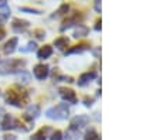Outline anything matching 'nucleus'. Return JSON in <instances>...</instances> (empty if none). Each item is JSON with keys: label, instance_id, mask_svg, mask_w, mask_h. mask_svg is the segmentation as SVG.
<instances>
[{"label": "nucleus", "instance_id": "1", "mask_svg": "<svg viewBox=\"0 0 160 140\" xmlns=\"http://www.w3.org/2000/svg\"><path fill=\"white\" fill-rule=\"evenodd\" d=\"M6 101L9 102L10 105H13V106L20 108V106H24L28 102V95H27V92L21 91V89L10 88L6 94Z\"/></svg>", "mask_w": 160, "mask_h": 140}, {"label": "nucleus", "instance_id": "2", "mask_svg": "<svg viewBox=\"0 0 160 140\" xmlns=\"http://www.w3.org/2000/svg\"><path fill=\"white\" fill-rule=\"evenodd\" d=\"M24 65L26 62L21 61V60H7V61L0 64V74L6 75V74H10V72H16V71L21 70Z\"/></svg>", "mask_w": 160, "mask_h": 140}, {"label": "nucleus", "instance_id": "3", "mask_svg": "<svg viewBox=\"0 0 160 140\" xmlns=\"http://www.w3.org/2000/svg\"><path fill=\"white\" fill-rule=\"evenodd\" d=\"M68 113H70L68 106H67L65 104H61V105H58V106H54V108H51V109H48L45 115H47V118L54 119V120H64V119L68 118Z\"/></svg>", "mask_w": 160, "mask_h": 140}, {"label": "nucleus", "instance_id": "4", "mask_svg": "<svg viewBox=\"0 0 160 140\" xmlns=\"http://www.w3.org/2000/svg\"><path fill=\"white\" fill-rule=\"evenodd\" d=\"M89 122V118L88 116H84V115H78L71 120V130H78V129L84 128L87 126V123Z\"/></svg>", "mask_w": 160, "mask_h": 140}, {"label": "nucleus", "instance_id": "5", "mask_svg": "<svg viewBox=\"0 0 160 140\" xmlns=\"http://www.w3.org/2000/svg\"><path fill=\"white\" fill-rule=\"evenodd\" d=\"M60 95L64 101L71 102V104H77V95L72 89L70 88H60Z\"/></svg>", "mask_w": 160, "mask_h": 140}, {"label": "nucleus", "instance_id": "6", "mask_svg": "<svg viewBox=\"0 0 160 140\" xmlns=\"http://www.w3.org/2000/svg\"><path fill=\"white\" fill-rule=\"evenodd\" d=\"M48 65H44V64H38L34 67V75H36L37 79H44L47 78L48 75Z\"/></svg>", "mask_w": 160, "mask_h": 140}, {"label": "nucleus", "instance_id": "7", "mask_svg": "<svg viewBox=\"0 0 160 140\" xmlns=\"http://www.w3.org/2000/svg\"><path fill=\"white\" fill-rule=\"evenodd\" d=\"M81 20V16L77 13V14H74L72 17H68V18H65V22H64V24L61 26V31H64L65 28H68V27H71L72 24H78V22Z\"/></svg>", "mask_w": 160, "mask_h": 140}, {"label": "nucleus", "instance_id": "8", "mask_svg": "<svg viewBox=\"0 0 160 140\" xmlns=\"http://www.w3.org/2000/svg\"><path fill=\"white\" fill-rule=\"evenodd\" d=\"M97 76V72L95 71H91V72H85V74H82L81 76H79V79H78V85H81V86H84L85 84H88L89 81H92V79Z\"/></svg>", "mask_w": 160, "mask_h": 140}, {"label": "nucleus", "instance_id": "9", "mask_svg": "<svg viewBox=\"0 0 160 140\" xmlns=\"http://www.w3.org/2000/svg\"><path fill=\"white\" fill-rule=\"evenodd\" d=\"M17 43H18V40L16 38V37L14 38H12V40H9V41L3 46V52L4 54H7V55L12 54V52L16 50V47H17Z\"/></svg>", "mask_w": 160, "mask_h": 140}, {"label": "nucleus", "instance_id": "10", "mask_svg": "<svg viewBox=\"0 0 160 140\" xmlns=\"http://www.w3.org/2000/svg\"><path fill=\"white\" fill-rule=\"evenodd\" d=\"M51 132V129L48 128V126H45V128H41L37 133H34L33 136H31V140H45L47 139V134Z\"/></svg>", "mask_w": 160, "mask_h": 140}, {"label": "nucleus", "instance_id": "11", "mask_svg": "<svg viewBox=\"0 0 160 140\" xmlns=\"http://www.w3.org/2000/svg\"><path fill=\"white\" fill-rule=\"evenodd\" d=\"M38 115H40V108L37 106V105H33V106H30L27 109V112H26V115H24V119L33 120V119H36Z\"/></svg>", "mask_w": 160, "mask_h": 140}, {"label": "nucleus", "instance_id": "12", "mask_svg": "<svg viewBox=\"0 0 160 140\" xmlns=\"http://www.w3.org/2000/svg\"><path fill=\"white\" fill-rule=\"evenodd\" d=\"M51 54H52V47L51 46L41 47V48L38 50V52H37V55H38L40 60H45V58H48Z\"/></svg>", "mask_w": 160, "mask_h": 140}, {"label": "nucleus", "instance_id": "13", "mask_svg": "<svg viewBox=\"0 0 160 140\" xmlns=\"http://www.w3.org/2000/svg\"><path fill=\"white\" fill-rule=\"evenodd\" d=\"M14 128V120L10 115H4V119L2 120V129L3 130H9V129Z\"/></svg>", "mask_w": 160, "mask_h": 140}, {"label": "nucleus", "instance_id": "14", "mask_svg": "<svg viewBox=\"0 0 160 140\" xmlns=\"http://www.w3.org/2000/svg\"><path fill=\"white\" fill-rule=\"evenodd\" d=\"M28 27V22L26 20H20V18H16L14 22H13V28L16 31H23Z\"/></svg>", "mask_w": 160, "mask_h": 140}, {"label": "nucleus", "instance_id": "15", "mask_svg": "<svg viewBox=\"0 0 160 140\" xmlns=\"http://www.w3.org/2000/svg\"><path fill=\"white\" fill-rule=\"evenodd\" d=\"M55 47H58L60 50H62L64 47H67V44H68V38L67 37H60V38L55 40Z\"/></svg>", "mask_w": 160, "mask_h": 140}, {"label": "nucleus", "instance_id": "16", "mask_svg": "<svg viewBox=\"0 0 160 140\" xmlns=\"http://www.w3.org/2000/svg\"><path fill=\"white\" fill-rule=\"evenodd\" d=\"M87 33H88V28L84 27V26H81V24H78V28H77V31H75V34H74V37H75V38H78V37L87 36Z\"/></svg>", "mask_w": 160, "mask_h": 140}, {"label": "nucleus", "instance_id": "17", "mask_svg": "<svg viewBox=\"0 0 160 140\" xmlns=\"http://www.w3.org/2000/svg\"><path fill=\"white\" fill-rule=\"evenodd\" d=\"M84 140H101V139H99V136H98V133L95 130H89V132H87Z\"/></svg>", "mask_w": 160, "mask_h": 140}, {"label": "nucleus", "instance_id": "18", "mask_svg": "<svg viewBox=\"0 0 160 140\" xmlns=\"http://www.w3.org/2000/svg\"><path fill=\"white\" fill-rule=\"evenodd\" d=\"M87 44H79V46H75L74 48H70L68 51H67V54H74V52H81V51H84L85 48H87Z\"/></svg>", "mask_w": 160, "mask_h": 140}, {"label": "nucleus", "instance_id": "19", "mask_svg": "<svg viewBox=\"0 0 160 140\" xmlns=\"http://www.w3.org/2000/svg\"><path fill=\"white\" fill-rule=\"evenodd\" d=\"M17 79L20 81V82H23V84H27L28 81H30V75L26 74V72H21V74H18L17 75Z\"/></svg>", "mask_w": 160, "mask_h": 140}, {"label": "nucleus", "instance_id": "20", "mask_svg": "<svg viewBox=\"0 0 160 140\" xmlns=\"http://www.w3.org/2000/svg\"><path fill=\"white\" fill-rule=\"evenodd\" d=\"M65 12H68V6H67V4H62V6L60 7V10L57 12V14H54L52 17H57V16H61V14H64Z\"/></svg>", "mask_w": 160, "mask_h": 140}, {"label": "nucleus", "instance_id": "21", "mask_svg": "<svg viewBox=\"0 0 160 140\" xmlns=\"http://www.w3.org/2000/svg\"><path fill=\"white\" fill-rule=\"evenodd\" d=\"M36 48V43H28L26 48H21V52H28V51H33Z\"/></svg>", "mask_w": 160, "mask_h": 140}, {"label": "nucleus", "instance_id": "22", "mask_svg": "<svg viewBox=\"0 0 160 140\" xmlns=\"http://www.w3.org/2000/svg\"><path fill=\"white\" fill-rule=\"evenodd\" d=\"M51 140H62V133H61L60 130L54 132V133H52V136H51Z\"/></svg>", "mask_w": 160, "mask_h": 140}, {"label": "nucleus", "instance_id": "23", "mask_svg": "<svg viewBox=\"0 0 160 140\" xmlns=\"http://www.w3.org/2000/svg\"><path fill=\"white\" fill-rule=\"evenodd\" d=\"M21 12H28V13H34V14H40V10L36 9H28V7H20Z\"/></svg>", "mask_w": 160, "mask_h": 140}, {"label": "nucleus", "instance_id": "24", "mask_svg": "<svg viewBox=\"0 0 160 140\" xmlns=\"http://www.w3.org/2000/svg\"><path fill=\"white\" fill-rule=\"evenodd\" d=\"M36 36L38 37V38H44L45 37V33L42 30H36Z\"/></svg>", "mask_w": 160, "mask_h": 140}, {"label": "nucleus", "instance_id": "25", "mask_svg": "<svg viewBox=\"0 0 160 140\" xmlns=\"http://www.w3.org/2000/svg\"><path fill=\"white\" fill-rule=\"evenodd\" d=\"M6 20H7V16H4L3 13H0V24H3Z\"/></svg>", "mask_w": 160, "mask_h": 140}, {"label": "nucleus", "instance_id": "26", "mask_svg": "<svg viewBox=\"0 0 160 140\" xmlns=\"http://www.w3.org/2000/svg\"><path fill=\"white\" fill-rule=\"evenodd\" d=\"M0 7H4V9H6V7H7V2H6V0H0Z\"/></svg>", "mask_w": 160, "mask_h": 140}, {"label": "nucleus", "instance_id": "27", "mask_svg": "<svg viewBox=\"0 0 160 140\" xmlns=\"http://www.w3.org/2000/svg\"><path fill=\"white\" fill-rule=\"evenodd\" d=\"M95 9H97V12H101V2H97V3H95Z\"/></svg>", "mask_w": 160, "mask_h": 140}, {"label": "nucleus", "instance_id": "28", "mask_svg": "<svg viewBox=\"0 0 160 140\" xmlns=\"http://www.w3.org/2000/svg\"><path fill=\"white\" fill-rule=\"evenodd\" d=\"M95 30H101V20L97 22V26H95Z\"/></svg>", "mask_w": 160, "mask_h": 140}, {"label": "nucleus", "instance_id": "29", "mask_svg": "<svg viewBox=\"0 0 160 140\" xmlns=\"http://www.w3.org/2000/svg\"><path fill=\"white\" fill-rule=\"evenodd\" d=\"M91 102H92V99H88V98H87V99H85V105H87V106H89V105H92V104H91Z\"/></svg>", "mask_w": 160, "mask_h": 140}, {"label": "nucleus", "instance_id": "30", "mask_svg": "<svg viewBox=\"0 0 160 140\" xmlns=\"http://www.w3.org/2000/svg\"><path fill=\"white\" fill-rule=\"evenodd\" d=\"M4 137H6L4 140H16V137H14V136H4Z\"/></svg>", "mask_w": 160, "mask_h": 140}, {"label": "nucleus", "instance_id": "31", "mask_svg": "<svg viewBox=\"0 0 160 140\" xmlns=\"http://www.w3.org/2000/svg\"><path fill=\"white\" fill-rule=\"evenodd\" d=\"M3 37H4V31H3V30H2V28H0V40L3 38Z\"/></svg>", "mask_w": 160, "mask_h": 140}, {"label": "nucleus", "instance_id": "32", "mask_svg": "<svg viewBox=\"0 0 160 140\" xmlns=\"http://www.w3.org/2000/svg\"><path fill=\"white\" fill-rule=\"evenodd\" d=\"M3 113H4V110H3V108H0V116L3 115Z\"/></svg>", "mask_w": 160, "mask_h": 140}]
</instances>
